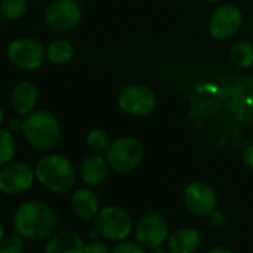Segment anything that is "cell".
<instances>
[{
    "label": "cell",
    "mask_w": 253,
    "mask_h": 253,
    "mask_svg": "<svg viewBox=\"0 0 253 253\" xmlns=\"http://www.w3.org/2000/svg\"><path fill=\"white\" fill-rule=\"evenodd\" d=\"M46 53H47V59L52 64H65L73 58L74 50H73V46L68 40L59 39V40L52 42L47 46Z\"/></svg>",
    "instance_id": "18"
},
{
    "label": "cell",
    "mask_w": 253,
    "mask_h": 253,
    "mask_svg": "<svg viewBox=\"0 0 253 253\" xmlns=\"http://www.w3.org/2000/svg\"><path fill=\"white\" fill-rule=\"evenodd\" d=\"M86 144H87L90 151H93L95 154H99V153L107 151L111 142H110V138H108L105 130H102V129H92L87 133Z\"/></svg>",
    "instance_id": "21"
},
{
    "label": "cell",
    "mask_w": 253,
    "mask_h": 253,
    "mask_svg": "<svg viewBox=\"0 0 253 253\" xmlns=\"http://www.w3.org/2000/svg\"><path fill=\"white\" fill-rule=\"evenodd\" d=\"M157 98L145 84H129L119 95V107L129 116L144 117L154 111Z\"/></svg>",
    "instance_id": "8"
},
{
    "label": "cell",
    "mask_w": 253,
    "mask_h": 253,
    "mask_svg": "<svg viewBox=\"0 0 253 253\" xmlns=\"http://www.w3.org/2000/svg\"><path fill=\"white\" fill-rule=\"evenodd\" d=\"M13 231L25 240H49L58 228V218L53 209L40 200H27L19 205L12 218Z\"/></svg>",
    "instance_id": "1"
},
{
    "label": "cell",
    "mask_w": 253,
    "mask_h": 253,
    "mask_svg": "<svg viewBox=\"0 0 253 253\" xmlns=\"http://www.w3.org/2000/svg\"><path fill=\"white\" fill-rule=\"evenodd\" d=\"M150 253H169L168 249H165L163 246H160V248H156V249H151Z\"/></svg>",
    "instance_id": "30"
},
{
    "label": "cell",
    "mask_w": 253,
    "mask_h": 253,
    "mask_svg": "<svg viewBox=\"0 0 253 253\" xmlns=\"http://www.w3.org/2000/svg\"><path fill=\"white\" fill-rule=\"evenodd\" d=\"M10 102H12V107H13L16 114L28 116L37 102L36 86L30 82H19L12 90Z\"/></svg>",
    "instance_id": "17"
},
{
    "label": "cell",
    "mask_w": 253,
    "mask_h": 253,
    "mask_svg": "<svg viewBox=\"0 0 253 253\" xmlns=\"http://www.w3.org/2000/svg\"><path fill=\"white\" fill-rule=\"evenodd\" d=\"M110 173V163L107 157L99 154L89 156L80 166V178L87 187L102 185Z\"/></svg>",
    "instance_id": "14"
},
{
    "label": "cell",
    "mask_w": 253,
    "mask_h": 253,
    "mask_svg": "<svg viewBox=\"0 0 253 253\" xmlns=\"http://www.w3.org/2000/svg\"><path fill=\"white\" fill-rule=\"evenodd\" d=\"M16 153V142L10 130H0V165L4 166L12 162Z\"/></svg>",
    "instance_id": "20"
},
{
    "label": "cell",
    "mask_w": 253,
    "mask_h": 253,
    "mask_svg": "<svg viewBox=\"0 0 253 253\" xmlns=\"http://www.w3.org/2000/svg\"><path fill=\"white\" fill-rule=\"evenodd\" d=\"M83 253H111V249L102 240H90L89 243L84 245Z\"/></svg>",
    "instance_id": "25"
},
{
    "label": "cell",
    "mask_w": 253,
    "mask_h": 253,
    "mask_svg": "<svg viewBox=\"0 0 253 253\" xmlns=\"http://www.w3.org/2000/svg\"><path fill=\"white\" fill-rule=\"evenodd\" d=\"M208 1H211V3H216V1H219V0H208Z\"/></svg>",
    "instance_id": "31"
},
{
    "label": "cell",
    "mask_w": 253,
    "mask_h": 253,
    "mask_svg": "<svg viewBox=\"0 0 253 253\" xmlns=\"http://www.w3.org/2000/svg\"><path fill=\"white\" fill-rule=\"evenodd\" d=\"M170 236L168 219L156 212L142 215L135 225L136 242L147 251L163 246Z\"/></svg>",
    "instance_id": "6"
},
{
    "label": "cell",
    "mask_w": 253,
    "mask_h": 253,
    "mask_svg": "<svg viewBox=\"0 0 253 253\" xmlns=\"http://www.w3.org/2000/svg\"><path fill=\"white\" fill-rule=\"evenodd\" d=\"M82 7L77 0H52L44 10V22L55 31H70L79 25Z\"/></svg>",
    "instance_id": "9"
},
{
    "label": "cell",
    "mask_w": 253,
    "mask_h": 253,
    "mask_svg": "<svg viewBox=\"0 0 253 253\" xmlns=\"http://www.w3.org/2000/svg\"><path fill=\"white\" fill-rule=\"evenodd\" d=\"M77 1H87V0H77Z\"/></svg>",
    "instance_id": "32"
},
{
    "label": "cell",
    "mask_w": 253,
    "mask_h": 253,
    "mask_svg": "<svg viewBox=\"0 0 253 253\" xmlns=\"http://www.w3.org/2000/svg\"><path fill=\"white\" fill-rule=\"evenodd\" d=\"M44 46L30 37H21L13 40L7 47L9 61L21 70H37L46 58Z\"/></svg>",
    "instance_id": "7"
},
{
    "label": "cell",
    "mask_w": 253,
    "mask_h": 253,
    "mask_svg": "<svg viewBox=\"0 0 253 253\" xmlns=\"http://www.w3.org/2000/svg\"><path fill=\"white\" fill-rule=\"evenodd\" d=\"M27 9L25 0H3L1 1V13L7 19H18L24 15Z\"/></svg>",
    "instance_id": "23"
},
{
    "label": "cell",
    "mask_w": 253,
    "mask_h": 253,
    "mask_svg": "<svg viewBox=\"0 0 253 253\" xmlns=\"http://www.w3.org/2000/svg\"><path fill=\"white\" fill-rule=\"evenodd\" d=\"M209 253H234L230 248H225V246H218V248H213L212 251H209Z\"/></svg>",
    "instance_id": "29"
},
{
    "label": "cell",
    "mask_w": 253,
    "mask_h": 253,
    "mask_svg": "<svg viewBox=\"0 0 253 253\" xmlns=\"http://www.w3.org/2000/svg\"><path fill=\"white\" fill-rule=\"evenodd\" d=\"M105 153L110 168L117 173L133 172L144 159L142 144L132 136H123L113 141Z\"/></svg>",
    "instance_id": "5"
},
{
    "label": "cell",
    "mask_w": 253,
    "mask_h": 253,
    "mask_svg": "<svg viewBox=\"0 0 253 253\" xmlns=\"http://www.w3.org/2000/svg\"><path fill=\"white\" fill-rule=\"evenodd\" d=\"M111 253H145V249L138 242L130 240H122L114 245Z\"/></svg>",
    "instance_id": "24"
},
{
    "label": "cell",
    "mask_w": 253,
    "mask_h": 253,
    "mask_svg": "<svg viewBox=\"0 0 253 253\" xmlns=\"http://www.w3.org/2000/svg\"><path fill=\"white\" fill-rule=\"evenodd\" d=\"M243 21L242 12L234 4L219 6L209 19V33L216 40L231 39L240 28Z\"/></svg>",
    "instance_id": "12"
},
{
    "label": "cell",
    "mask_w": 253,
    "mask_h": 253,
    "mask_svg": "<svg viewBox=\"0 0 253 253\" xmlns=\"http://www.w3.org/2000/svg\"><path fill=\"white\" fill-rule=\"evenodd\" d=\"M209 222H211V225H213V227H222L224 224H225V216H224V213L222 212H219L218 209L209 216Z\"/></svg>",
    "instance_id": "26"
},
{
    "label": "cell",
    "mask_w": 253,
    "mask_h": 253,
    "mask_svg": "<svg viewBox=\"0 0 253 253\" xmlns=\"http://www.w3.org/2000/svg\"><path fill=\"white\" fill-rule=\"evenodd\" d=\"M182 200L185 209L194 216L200 218H209L216 211L218 205L215 190L209 184L202 181L190 184L184 191Z\"/></svg>",
    "instance_id": "11"
},
{
    "label": "cell",
    "mask_w": 253,
    "mask_h": 253,
    "mask_svg": "<svg viewBox=\"0 0 253 253\" xmlns=\"http://www.w3.org/2000/svg\"><path fill=\"white\" fill-rule=\"evenodd\" d=\"M93 230L108 242H122L135 231L130 213L120 206H105L93 219Z\"/></svg>",
    "instance_id": "4"
},
{
    "label": "cell",
    "mask_w": 253,
    "mask_h": 253,
    "mask_svg": "<svg viewBox=\"0 0 253 253\" xmlns=\"http://www.w3.org/2000/svg\"><path fill=\"white\" fill-rule=\"evenodd\" d=\"M230 58L234 65L240 68H248L253 64V44L248 40H240L233 44Z\"/></svg>",
    "instance_id": "19"
},
{
    "label": "cell",
    "mask_w": 253,
    "mask_h": 253,
    "mask_svg": "<svg viewBox=\"0 0 253 253\" xmlns=\"http://www.w3.org/2000/svg\"><path fill=\"white\" fill-rule=\"evenodd\" d=\"M34 179V169L22 162H10L0 169V190L9 196L28 191L33 187Z\"/></svg>",
    "instance_id": "10"
},
{
    "label": "cell",
    "mask_w": 253,
    "mask_h": 253,
    "mask_svg": "<svg viewBox=\"0 0 253 253\" xmlns=\"http://www.w3.org/2000/svg\"><path fill=\"white\" fill-rule=\"evenodd\" d=\"M71 211L74 216L83 222H93L101 208L96 194L90 188H79L71 196Z\"/></svg>",
    "instance_id": "13"
},
{
    "label": "cell",
    "mask_w": 253,
    "mask_h": 253,
    "mask_svg": "<svg viewBox=\"0 0 253 253\" xmlns=\"http://www.w3.org/2000/svg\"><path fill=\"white\" fill-rule=\"evenodd\" d=\"M22 133L33 148L39 151H49L58 145L61 127L58 119L52 113L39 110L30 113L22 120Z\"/></svg>",
    "instance_id": "3"
},
{
    "label": "cell",
    "mask_w": 253,
    "mask_h": 253,
    "mask_svg": "<svg viewBox=\"0 0 253 253\" xmlns=\"http://www.w3.org/2000/svg\"><path fill=\"white\" fill-rule=\"evenodd\" d=\"M84 245L82 236L74 231H56L47 240L44 253H83Z\"/></svg>",
    "instance_id": "16"
},
{
    "label": "cell",
    "mask_w": 253,
    "mask_h": 253,
    "mask_svg": "<svg viewBox=\"0 0 253 253\" xmlns=\"http://www.w3.org/2000/svg\"><path fill=\"white\" fill-rule=\"evenodd\" d=\"M9 127L12 132H18V130H22V122H18V120H10L9 123Z\"/></svg>",
    "instance_id": "28"
},
{
    "label": "cell",
    "mask_w": 253,
    "mask_h": 253,
    "mask_svg": "<svg viewBox=\"0 0 253 253\" xmlns=\"http://www.w3.org/2000/svg\"><path fill=\"white\" fill-rule=\"evenodd\" d=\"M252 40H253V27H252Z\"/></svg>",
    "instance_id": "33"
},
{
    "label": "cell",
    "mask_w": 253,
    "mask_h": 253,
    "mask_svg": "<svg viewBox=\"0 0 253 253\" xmlns=\"http://www.w3.org/2000/svg\"><path fill=\"white\" fill-rule=\"evenodd\" d=\"M202 236L196 228L184 227L170 233L166 249L169 253H196L200 248Z\"/></svg>",
    "instance_id": "15"
},
{
    "label": "cell",
    "mask_w": 253,
    "mask_h": 253,
    "mask_svg": "<svg viewBox=\"0 0 253 253\" xmlns=\"http://www.w3.org/2000/svg\"><path fill=\"white\" fill-rule=\"evenodd\" d=\"M24 249L25 239L15 231L4 234L0 240V253H24Z\"/></svg>",
    "instance_id": "22"
},
{
    "label": "cell",
    "mask_w": 253,
    "mask_h": 253,
    "mask_svg": "<svg viewBox=\"0 0 253 253\" xmlns=\"http://www.w3.org/2000/svg\"><path fill=\"white\" fill-rule=\"evenodd\" d=\"M36 179L50 193H68L76 184V169L73 163L61 154H47L36 165Z\"/></svg>",
    "instance_id": "2"
},
{
    "label": "cell",
    "mask_w": 253,
    "mask_h": 253,
    "mask_svg": "<svg viewBox=\"0 0 253 253\" xmlns=\"http://www.w3.org/2000/svg\"><path fill=\"white\" fill-rule=\"evenodd\" d=\"M243 163L253 169V145H249L243 151Z\"/></svg>",
    "instance_id": "27"
}]
</instances>
